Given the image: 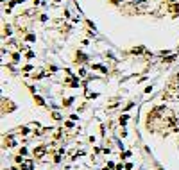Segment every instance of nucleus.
<instances>
[{"mask_svg": "<svg viewBox=\"0 0 179 170\" xmlns=\"http://www.w3.org/2000/svg\"><path fill=\"white\" fill-rule=\"evenodd\" d=\"M127 120H129V116H127V115L120 116V124H122V125H124V124H127Z\"/></svg>", "mask_w": 179, "mask_h": 170, "instance_id": "20e7f679", "label": "nucleus"}, {"mask_svg": "<svg viewBox=\"0 0 179 170\" xmlns=\"http://www.w3.org/2000/svg\"><path fill=\"white\" fill-rule=\"evenodd\" d=\"M54 161H56V163H59V161H61V156H59V154H56V156H54Z\"/></svg>", "mask_w": 179, "mask_h": 170, "instance_id": "0eeeda50", "label": "nucleus"}, {"mask_svg": "<svg viewBox=\"0 0 179 170\" xmlns=\"http://www.w3.org/2000/svg\"><path fill=\"white\" fill-rule=\"evenodd\" d=\"M47 154V147H36L34 149V158H43Z\"/></svg>", "mask_w": 179, "mask_h": 170, "instance_id": "f257e3e1", "label": "nucleus"}, {"mask_svg": "<svg viewBox=\"0 0 179 170\" xmlns=\"http://www.w3.org/2000/svg\"><path fill=\"white\" fill-rule=\"evenodd\" d=\"M36 102H38L40 106H43V99H41V97H36Z\"/></svg>", "mask_w": 179, "mask_h": 170, "instance_id": "423d86ee", "label": "nucleus"}, {"mask_svg": "<svg viewBox=\"0 0 179 170\" xmlns=\"http://www.w3.org/2000/svg\"><path fill=\"white\" fill-rule=\"evenodd\" d=\"M27 154V149H20V156H25Z\"/></svg>", "mask_w": 179, "mask_h": 170, "instance_id": "6e6552de", "label": "nucleus"}, {"mask_svg": "<svg viewBox=\"0 0 179 170\" xmlns=\"http://www.w3.org/2000/svg\"><path fill=\"white\" fill-rule=\"evenodd\" d=\"M79 61H86V57L82 56V54H77V63H79Z\"/></svg>", "mask_w": 179, "mask_h": 170, "instance_id": "39448f33", "label": "nucleus"}, {"mask_svg": "<svg viewBox=\"0 0 179 170\" xmlns=\"http://www.w3.org/2000/svg\"><path fill=\"white\" fill-rule=\"evenodd\" d=\"M113 2H115V4H120L122 0H113Z\"/></svg>", "mask_w": 179, "mask_h": 170, "instance_id": "1a4fd4ad", "label": "nucleus"}, {"mask_svg": "<svg viewBox=\"0 0 179 170\" xmlns=\"http://www.w3.org/2000/svg\"><path fill=\"white\" fill-rule=\"evenodd\" d=\"M6 145H7V147H14V145H16L13 136H7V138H6Z\"/></svg>", "mask_w": 179, "mask_h": 170, "instance_id": "7ed1b4c3", "label": "nucleus"}, {"mask_svg": "<svg viewBox=\"0 0 179 170\" xmlns=\"http://www.w3.org/2000/svg\"><path fill=\"white\" fill-rule=\"evenodd\" d=\"M21 170H32V161H23L21 163Z\"/></svg>", "mask_w": 179, "mask_h": 170, "instance_id": "f03ea898", "label": "nucleus"}]
</instances>
